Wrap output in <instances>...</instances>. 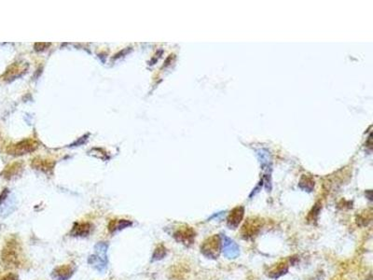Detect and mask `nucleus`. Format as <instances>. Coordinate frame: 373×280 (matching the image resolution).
Masks as SVG:
<instances>
[{"instance_id": "3", "label": "nucleus", "mask_w": 373, "mask_h": 280, "mask_svg": "<svg viewBox=\"0 0 373 280\" xmlns=\"http://www.w3.org/2000/svg\"><path fill=\"white\" fill-rule=\"evenodd\" d=\"M222 250V242H221V237L218 234H214L210 236L209 238L204 240L203 245L201 246V252L204 255V257L216 260Z\"/></svg>"}, {"instance_id": "5", "label": "nucleus", "mask_w": 373, "mask_h": 280, "mask_svg": "<svg viewBox=\"0 0 373 280\" xmlns=\"http://www.w3.org/2000/svg\"><path fill=\"white\" fill-rule=\"evenodd\" d=\"M220 237H221V242H222V252H223L224 256L230 260L236 259L240 254L239 246L233 240L231 239L225 234H222Z\"/></svg>"}, {"instance_id": "9", "label": "nucleus", "mask_w": 373, "mask_h": 280, "mask_svg": "<svg viewBox=\"0 0 373 280\" xmlns=\"http://www.w3.org/2000/svg\"><path fill=\"white\" fill-rule=\"evenodd\" d=\"M37 149V143L31 140H26L21 143L14 145L12 148V150H9L10 154H14V155H22L26 154L28 152H31Z\"/></svg>"}, {"instance_id": "13", "label": "nucleus", "mask_w": 373, "mask_h": 280, "mask_svg": "<svg viewBox=\"0 0 373 280\" xmlns=\"http://www.w3.org/2000/svg\"><path fill=\"white\" fill-rule=\"evenodd\" d=\"M166 254H167V250H166L165 246L163 245H159V246H157L154 252H153L151 261L153 262V261H157V260H163V258L166 256Z\"/></svg>"}, {"instance_id": "14", "label": "nucleus", "mask_w": 373, "mask_h": 280, "mask_svg": "<svg viewBox=\"0 0 373 280\" xmlns=\"http://www.w3.org/2000/svg\"><path fill=\"white\" fill-rule=\"evenodd\" d=\"M2 280H19V277L17 274L15 273H8L7 275H5Z\"/></svg>"}, {"instance_id": "15", "label": "nucleus", "mask_w": 373, "mask_h": 280, "mask_svg": "<svg viewBox=\"0 0 373 280\" xmlns=\"http://www.w3.org/2000/svg\"><path fill=\"white\" fill-rule=\"evenodd\" d=\"M8 193H9V191H8L7 189L4 190V191L1 193V195H0V205L7 198Z\"/></svg>"}, {"instance_id": "1", "label": "nucleus", "mask_w": 373, "mask_h": 280, "mask_svg": "<svg viewBox=\"0 0 373 280\" xmlns=\"http://www.w3.org/2000/svg\"><path fill=\"white\" fill-rule=\"evenodd\" d=\"M1 258L6 266L20 267L24 262L20 243L14 238L10 240L2 250Z\"/></svg>"}, {"instance_id": "7", "label": "nucleus", "mask_w": 373, "mask_h": 280, "mask_svg": "<svg viewBox=\"0 0 373 280\" xmlns=\"http://www.w3.org/2000/svg\"><path fill=\"white\" fill-rule=\"evenodd\" d=\"M77 268L73 263L56 267L51 273L52 277L55 280H68L72 277Z\"/></svg>"}, {"instance_id": "2", "label": "nucleus", "mask_w": 373, "mask_h": 280, "mask_svg": "<svg viewBox=\"0 0 373 280\" xmlns=\"http://www.w3.org/2000/svg\"><path fill=\"white\" fill-rule=\"evenodd\" d=\"M108 249L109 245L106 242H99L95 246V254L89 257V264L100 273H104L108 268Z\"/></svg>"}, {"instance_id": "8", "label": "nucleus", "mask_w": 373, "mask_h": 280, "mask_svg": "<svg viewBox=\"0 0 373 280\" xmlns=\"http://www.w3.org/2000/svg\"><path fill=\"white\" fill-rule=\"evenodd\" d=\"M244 208L243 206H237L231 210L228 219H227V225L230 229H236L242 219L244 218Z\"/></svg>"}, {"instance_id": "6", "label": "nucleus", "mask_w": 373, "mask_h": 280, "mask_svg": "<svg viewBox=\"0 0 373 280\" xmlns=\"http://www.w3.org/2000/svg\"><path fill=\"white\" fill-rule=\"evenodd\" d=\"M261 228V221L260 219H249L244 223L242 230H241V235L244 239H251L258 234L259 230Z\"/></svg>"}, {"instance_id": "10", "label": "nucleus", "mask_w": 373, "mask_h": 280, "mask_svg": "<svg viewBox=\"0 0 373 280\" xmlns=\"http://www.w3.org/2000/svg\"><path fill=\"white\" fill-rule=\"evenodd\" d=\"M94 230V226L89 222L75 223L70 234L75 237H86L89 236Z\"/></svg>"}, {"instance_id": "11", "label": "nucleus", "mask_w": 373, "mask_h": 280, "mask_svg": "<svg viewBox=\"0 0 373 280\" xmlns=\"http://www.w3.org/2000/svg\"><path fill=\"white\" fill-rule=\"evenodd\" d=\"M288 272V265L285 261H280L278 263L271 266L268 271V276L271 278H279Z\"/></svg>"}, {"instance_id": "12", "label": "nucleus", "mask_w": 373, "mask_h": 280, "mask_svg": "<svg viewBox=\"0 0 373 280\" xmlns=\"http://www.w3.org/2000/svg\"><path fill=\"white\" fill-rule=\"evenodd\" d=\"M132 225H133V222L128 219H119V220L113 219L109 222V231L111 233H113V232L121 231L122 229H125Z\"/></svg>"}, {"instance_id": "4", "label": "nucleus", "mask_w": 373, "mask_h": 280, "mask_svg": "<svg viewBox=\"0 0 373 280\" xmlns=\"http://www.w3.org/2000/svg\"><path fill=\"white\" fill-rule=\"evenodd\" d=\"M173 237L184 246H190L194 243L195 232L191 227L182 225L177 228L173 232Z\"/></svg>"}]
</instances>
